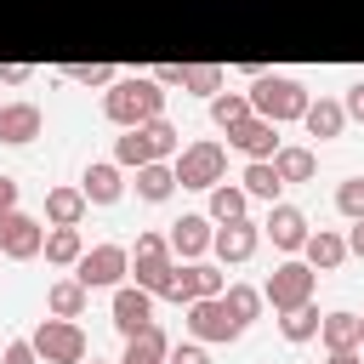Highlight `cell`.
Here are the masks:
<instances>
[{
    "mask_svg": "<svg viewBox=\"0 0 364 364\" xmlns=\"http://www.w3.org/2000/svg\"><path fill=\"white\" fill-rule=\"evenodd\" d=\"M301 256H307V267H313V273H330V267H341V262H347V233L313 228V233H307V245H301Z\"/></svg>",
    "mask_w": 364,
    "mask_h": 364,
    "instance_id": "ffe728a7",
    "label": "cell"
},
{
    "mask_svg": "<svg viewBox=\"0 0 364 364\" xmlns=\"http://www.w3.org/2000/svg\"><path fill=\"white\" fill-rule=\"evenodd\" d=\"M205 216H210L216 228H222V222H239V216H250V193H245L239 182H216V188H210V210H205Z\"/></svg>",
    "mask_w": 364,
    "mask_h": 364,
    "instance_id": "484cf974",
    "label": "cell"
},
{
    "mask_svg": "<svg viewBox=\"0 0 364 364\" xmlns=\"http://www.w3.org/2000/svg\"><path fill=\"white\" fill-rule=\"evenodd\" d=\"M51 267H74L85 256V233L80 228H46V250H40Z\"/></svg>",
    "mask_w": 364,
    "mask_h": 364,
    "instance_id": "4316f807",
    "label": "cell"
},
{
    "mask_svg": "<svg viewBox=\"0 0 364 364\" xmlns=\"http://www.w3.org/2000/svg\"><path fill=\"white\" fill-rule=\"evenodd\" d=\"M228 148H239L245 159H273L284 142H279V125H273V119L250 114V119H239V125L228 131Z\"/></svg>",
    "mask_w": 364,
    "mask_h": 364,
    "instance_id": "5bb4252c",
    "label": "cell"
},
{
    "mask_svg": "<svg viewBox=\"0 0 364 364\" xmlns=\"http://www.w3.org/2000/svg\"><path fill=\"white\" fill-rule=\"evenodd\" d=\"M318 324H324V313H318L313 301H301V307L279 313V336H284V341H313V336H318Z\"/></svg>",
    "mask_w": 364,
    "mask_h": 364,
    "instance_id": "f546056e",
    "label": "cell"
},
{
    "mask_svg": "<svg viewBox=\"0 0 364 364\" xmlns=\"http://www.w3.org/2000/svg\"><path fill=\"white\" fill-rule=\"evenodd\" d=\"M222 68L216 63H182V91H193V97H216L222 91Z\"/></svg>",
    "mask_w": 364,
    "mask_h": 364,
    "instance_id": "1f68e13d",
    "label": "cell"
},
{
    "mask_svg": "<svg viewBox=\"0 0 364 364\" xmlns=\"http://www.w3.org/2000/svg\"><path fill=\"white\" fill-rule=\"evenodd\" d=\"M28 80H34L28 63H0V85H28Z\"/></svg>",
    "mask_w": 364,
    "mask_h": 364,
    "instance_id": "f35d334b",
    "label": "cell"
},
{
    "mask_svg": "<svg viewBox=\"0 0 364 364\" xmlns=\"http://www.w3.org/2000/svg\"><path fill=\"white\" fill-rule=\"evenodd\" d=\"M307 233H313V228H307V216H301L296 205H284V199H279V205H267L262 239H273V250H301V245H307Z\"/></svg>",
    "mask_w": 364,
    "mask_h": 364,
    "instance_id": "2e32d148",
    "label": "cell"
},
{
    "mask_svg": "<svg viewBox=\"0 0 364 364\" xmlns=\"http://www.w3.org/2000/svg\"><path fill=\"white\" fill-rule=\"evenodd\" d=\"M341 108H347V119H358V125H364V80H353V85H347Z\"/></svg>",
    "mask_w": 364,
    "mask_h": 364,
    "instance_id": "74e56055",
    "label": "cell"
},
{
    "mask_svg": "<svg viewBox=\"0 0 364 364\" xmlns=\"http://www.w3.org/2000/svg\"><path fill=\"white\" fill-rule=\"evenodd\" d=\"M85 210H91V199H85L80 182H57V188H46V222H51V228H80Z\"/></svg>",
    "mask_w": 364,
    "mask_h": 364,
    "instance_id": "ac0fdd59",
    "label": "cell"
},
{
    "mask_svg": "<svg viewBox=\"0 0 364 364\" xmlns=\"http://www.w3.org/2000/svg\"><path fill=\"white\" fill-rule=\"evenodd\" d=\"M17 210V176H0V216Z\"/></svg>",
    "mask_w": 364,
    "mask_h": 364,
    "instance_id": "ab89813d",
    "label": "cell"
},
{
    "mask_svg": "<svg viewBox=\"0 0 364 364\" xmlns=\"http://www.w3.org/2000/svg\"><path fill=\"white\" fill-rule=\"evenodd\" d=\"M119 171H125L119 159H91L85 176H80L85 199H91V205H119V193H125V176H119Z\"/></svg>",
    "mask_w": 364,
    "mask_h": 364,
    "instance_id": "d6986e66",
    "label": "cell"
},
{
    "mask_svg": "<svg viewBox=\"0 0 364 364\" xmlns=\"http://www.w3.org/2000/svg\"><path fill=\"white\" fill-rule=\"evenodd\" d=\"M347 256H364V216L347 228Z\"/></svg>",
    "mask_w": 364,
    "mask_h": 364,
    "instance_id": "b9f144b4",
    "label": "cell"
},
{
    "mask_svg": "<svg viewBox=\"0 0 364 364\" xmlns=\"http://www.w3.org/2000/svg\"><path fill=\"white\" fill-rule=\"evenodd\" d=\"M125 273H131V250H125V245H91V250L74 262V279H80L85 290H119Z\"/></svg>",
    "mask_w": 364,
    "mask_h": 364,
    "instance_id": "52a82bcc",
    "label": "cell"
},
{
    "mask_svg": "<svg viewBox=\"0 0 364 364\" xmlns=\"http://www.w3.org/2000/svg\"><path fill=\"white\" fill-rule=\"evenodd\" d=\"M102 114H108V125H119V131L148 125V119L165 114V85H159L154 74H119V80L102 91Z\"/></svg>",
    "mask_w": 364,
    "mask_h": 364,
    "instance_id": "6da1fadb",
    "label": "cell"
},
{
    "mask_svg": "<svg viewBox=\"0 0 364 364\" xmlns=\"http://www.w3.org/2000/svg\"><path fill=\"white\" fill-rule=\"evenodd\" d=\"M301 125H307V136L330 142V136H341V131H347V108H341L336 97H313V102H307V114H301Z\"/></svg>",
    "mask_w": 364,
    "mask_h": 364,
    "instance_id": "44dd1931",
    "label": "cell"
},
{
    "mask_svg": "<svg viewBox=\"0 0 364 364\" xmlns=\"http://www.w3.org/2000/svg\"><path fill=\"white\" fill-rule=\"evenodd\" d=\"M313 284H318V273H313L307 262H279V267L267 273L262 296H267V307H273V313H290V307L313 301Z\"/></svg>",
    "mask_w": 364,
    "mask_h": 364,
    "instance_id": "ba28073f",
    "label": "cell"
},
{
    "mask_svg": "<svg viewBox=\"0 0 364 364\" xmlns=\"http://www.w3.org/2000/svg\"><path fill=\"white\" fill-rule=\"evenodd\" d=\"M91 364H108V358H91ZM114 364H119V358H114Z\"/></svg>",
    "mask_w": 364,
    "mask_h": 364,
    "instance_id": "ee69618b",
    "label": "cell"
},
{
    "mask_svg": "<svg viewBox=\"0 0 364 364\" xmlns=\"http://www.w3.org/2000/svg\"><path fill=\"white\" fill-rule=\"evenodd\" d=\"M85 301H91V290H85L74 273H68V279H51V290H46V313H57V318H80Z\"/></svg>",
    "mask_w": 364,
    "mask_h": 364,
    "instance_id": "d4e9b609",
    "label": "cell"
},
{
    "mask_svg": "<svg viewBox=\"0 0 364 364\" xmlns=\"http://www.w3.org/2000/svg\"><path fill=\"white\" fill-rule=\"evenodd\" d=\"M307 102H313V91H307L301 80H290V74H256V80H250V108H256L262 119H273V125L301 119Z\"/></svg>",
    "mask_w": 364,
    "mask_h": 364,
    "instance_id": "3957f363",
    "label": "cell"
},
{
    "mask_svg": "<svg viewBox=\"0 0 364 364\" xmlns=\"http://www.w3.org/2000/svg\"><path fill=\"white\" fill-rule=\"evenodd\" d=\"M171 250H176V262H199L205 250H210V239H216V222L205 216V210H188L182 222H171Z\"/></svg>",
    "mask_w": 364,
    "mask_h": 364,
    "instance_id": "9a60e30c",
    "label": "cell"
},
{
    "mask_svg": "<svg viewBox=\"0 0 364 364\" xmlns=\"http://www.w3.org/2000/svg\"><path fill=\"white\" fill-rule=\"evenodd\" d=\"M63 80H68V85H97V91H108V85L119 80V68H114V63H68Z\"/></svg>",
    "mask_w": 364,
    "mask_h": 364,
    "instance_id": "d6a6232c",
    "label": "cell"
},
{
    "mask_svg": "<svg viewBox=\"0 0 364 364\" xmlns=\"http://www.w3.org/2000/svg\"><path fill=\"white\" fill-rule=\"evenodd\" d=\"M239 188H245L250 199H262V205H279V188H284V176H279V165H273V159H245V176H239Z\"/></svg>",
    "mask_w": 364,
    "mask_h": 364,
    "instance_id": "cb8c5ba5",
    "label": "cell"
},
{
    "mask_svg": "<svg viewBox=\"0 0 364 364\" xmlns=\"http://www.w3.org/2000/svg\"><path fill=\"white\" fill-rule=\"evenodd\" d=\"M222 301H228V313H233L239 324H250V318L262 313V301H267V296H262L256 284H228V290H222Z\"/></svg>",
    "mask_w": 364,
    "mask_h": 364,
    "instance_id": "836d02e7",
    "label": "cell"
},
{
    "mask_svg": "<svg viewBox=\"0 0 364 364\" xmlns=\"http://www.w3.org/2000/svg\"><path fill=\"white\" fill-rule=\"evenodd\" d=\"M0 262H6V256H0Z\"/></svg>",
    "mask_w": 364,
    "mask_h": 364,
    "instance_id": "f6af8a7d",
    "label": "cell"
},
{
    "mask_svg": "<svg viewBox=\"0 0 364 364\" xmlns=\"http://www.w3.org/2000/svg\"><path fill=\"white\" fill-rule=\"evenodd\" d=\"M0 364H40V353H34V341H6V353H0Z\"/></svg>",
    "mask_w": 364,
    "mask_h": 364,
    "instance_id": "8d00e7d4",
    "label": "cell"
},
{
    "mask_svg": "<svg viewBox=\"0 0 364 364\" xmlns=\"http://www.w3.org/2000/svg\"><path fill=\"white\" fill-rule=\"evenodd\" d=\"M256 250H262V222H250V216L222 222V228H216V239H210V256H216L222 267H239V262H250Z\"/></svg>",
    "mask_w": 364,
    "mask_h": 364,
    "instance_id": "8fae6325",
    "label": "cell"
},
{
    "mask_svg": "<svg viewBox=\"0 0 364 364\" xmlns=\"http://www.w3.org/2000/svg\"><path fill=\"white\" fill-rule=\"evenodd\" d=\"M176 250H171V239L165 233H136V250H131V279L142 284V290H154V296H171V284H176Z\"/></svg>",
    "mask_w": 364,
    "mask_h": 364,
    "instance_id": "277c9868",
    "label": "cell"
},
{
    "mask_svg": "<svg viewBox=\"0 0 364 364\" xmlns=\"http://www.w3.org/2000/svg\"><path fill=\"white\" fill-rule=\"evenodd\" d=\"M318 341H324V353H336V347H358V313H324Z\"/></svg>",
    "mask_w": 364,
    "mask_h": 364,
    "instance_id": "4dcf8cb0",
    "label": "cell"
},
{
    "mask_svg": "<svg viewBox=\"0 0 364 364\" xmlns=\"http://www.w3.org/2000/svg\"><path fill=\"white\" fill-rule=\"evenodd\" d=\"M34 353H40V364H85V330L74 324V318H40L34 324Z\"/></svg>",
    "mask_w": 364,
    "mask_h": 364,
    "instance_id": "8992f818",
    "label": "cell"
},
{
    "mask_svg": "<svg viewBox=\"0 0 364 364\" xmlns=\"http://www.w3.org/2000/svg\"><path fill=\"white\" fill-rule=\"evenodd\" d=\"M165 364H210V353H205V341H171V353H165Z\"/></svg>",
    "mask_w": 364,
    "mask_h": 364,
    "instance_id": "d590c367",
    "label": "cell"
},
{
    "mask_svg": "<svg viewBox=\"0 0 364 364\" xmlns=\"http://www.w3.org/2000/svg\"><path fill=\"white\" fill-rule=\"evenodd\" d=\"M222 290H228V273L199 256V262H182V267H176V284H171L165 301H182V307H188V301H205V296H222Z\"/></svg>",
    "mask_w": 364,
    "mask_h": 364,
    "instance_id": "7c38bea8",
    "label": "cell"
},
{
    "mask_svg": "<svg viewBox=\"0 0 364 364\" xmlns=\"http://www.w3.org/2000/svg\"><path fill=\"white\" fill-rule=\"evenodd\" d=\"M176 188H182V182H176V165H171V159L136 165V199H148V205H165Z\"/></svg>",
    "mask_w": 364,
    "mask_h": 364,
    "instance_id": "7402d4cb",
    "label": "cell"
},
{
    "mask_svg": "<svg viewBox=\"0 0 364 364\" xmlns=\"http://www.w3.org/2000/svg\"><path fill=\"white\" fill-rule=\"evenodd\" d=\"M256 108H250V91H216L210 97V125L216 131H233L239 119H250Z\"/></svg>",
    "mask_w": 364,
    "mask_h": 364,
    "instance_id": "83f0119b",
    "label": "cell"
},
{
    "mask_svg": "<svg viewBox=\"0 0 364 364\" xmlns=\"http://www.w3.org/2000/svg\"><path fill=\"white\" fill-rule=\"evenodd\" d=\"M188 336H193V341H205V347H222V341H239V336H245V324L228 313V301H222V296H205V301H188Z\"/></svg>",
    "mask_w": 364,
    "mask_h": 364,
    "instance_id": "9c48e42d",
    "label": "cell"
},
{
    "mask_svg": "<svg viewBox=\"0 0 364 364\" xmlns=\"http://www.w3.org/2000/svg\"><path fill=\"white\" fill-rule=\"evenodd\" d=\"M273 165H279V176H284V182H313V171H318V154H313V148H296V142H284V148L273 154Z\"/></svg>",
    "mask_w": 364,
    "mask_h": 364,
    "instance_id": "f1b7e54d",
    "label": "cell"
},
{
    "mask_svg": "<svg viewBox=\"0 0 364 364\" xmlns=\"http://www.w3.org/2000/svg\"><path fill=\"white\" fill-rule=\"evenodd\" d=\"M324 364H364V347H336Z\"/></svg>",
    "mask_w": 364,
    "mask_h": 364,
    "instance_id": "60d3db41",
    "label": "cell"
},
{
    "mask_svg": "<svg viewBox=\"0 0 364 364\" xmlns=\"http://www.w3.org/2000/svg\"><path fill=\"white\" fill-rule=\"evenodd\" d=\"M336 210H341L347 222H358V216H364V176H347V182L336 188Z\"/></svg>",
    "mask_w": 364,
    "mask_h": 364,
    "instance_id": "e575fe53",
    "label": "cell"
},
{
    "mask_svg": "<svg viewBox=\"0 0 364 364\" xmlns=\"http://www.w3.org/2000/svg\"><path fill=\"white\" fill-rule=\"evenodd\" d=\"M165 353H171V336H165L159 324H142L136 336H125L119 364H165Z\"/></svg>",
    "mask_w": 364,
    "mask_h": 364,
    "instance_id": "603a6c76",
    "label": "cell"
},
{
    "mask_svg": "<svg viewBox=\"0 0 364 364\" xmlns=\"http://www.w3.org/2000/svg\"><path fill=\"white\" fill-rule=\"evenodd\" d=\"M154 301H159L154 290H142L136 279H125V284L114 290V301H108V313H114V330H119V336H136L142 324H154Z\"/></svg>",
    "mask_w": 364,
    "mask_h": 364,
    "instance_id": "4fadbf2b",
    "label": "cell"
},
{
    "mask_svg": "<svg viewBox=\"0 0 364 364\" xmlns=\"http://www.w3.org/2000/svg\"><path fill=\"white\" fill-rule=\"evenodd\" d=\"M46 131V114H40V102H0V142H11V148H23V142H34Z\"/></svg>",
    "mask_w": 364,
    "mask_h": 364,
    "instance_id": "e0dca14e",
    "label": "cell"
},
{
    "mask_svg": "<svg viewBox=\"0 0 364 364\" xmlns=\"http://www.w3.org/2000/svg\"><path fill=\"white\" fill-rule=\"evenodd\" d=\"M176 148H182V131L159 114V119H148V125H131V131H119L114 136V159L125 165V171H136V165H154V159H176Z\"/></svg>",
    "mask_w": 364,
    "mask_h": 364,
    "instance_id": "7a4b0ae2",
    "label": "cell"
},
{
    "mask_svg": "<svg viewBox=\"0 0 364 364\" xmlns=\"http://www.w3.org/2000/svg\"><path fill=\"white\" fill-rule=\"evenodd\" d=\"M358 347H364V318H358Z\"/></svg>",
    "mask_w": 364,
    "mask_h": 364,
    "instance_id": "7bdbcfd3",
    "label": "cell"
},
{
    "mask_svg": "<svg viewBox=\"0 0 364 364\" xmlns=\"http://www.w3.org/2000/svg\"><path fill=\"white\" fill-rule=\"evenodd\" d=\"M176 182L182 188H216V182H228V148L216 142V136H199V142H188V148H176Z\"/></svg>",
    "mask_w": 364,
    "mask_h": 364,
    "instance_id": "5b68a950",
    "label": "cell"
},
{
    "mask_svg": "<svg viewBox=\"0 0 364 364\" xmlns=\"http://www.w3.org/2000/svg\"><path fill=\"white\" fill-rule=\"evenodd\" d=\"M46 250V222L28 210H6L0 216V256L6 262H34Z\"/></svg>",
    "mask_w": 364,
    "mask_h": 364,
    "instance_id": "30bf717a",
    "label": "cell"
}]
</instances>
